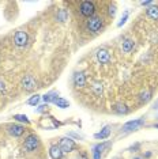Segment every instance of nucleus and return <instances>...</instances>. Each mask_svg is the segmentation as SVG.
Wrapping results in <instances>:
<instances>
[{
    "instance_id": "obj_1",
    "label": "nucleus",
    "mask_w": 158,
    "mask_h": 159,
    "mask_svg": "<svg viewBox=\"0 0 158 159\" xmlns=\"http://www.w3.org/2000/svg\"><path fill=\"white\" fill-rule=\"evenodd\" d=\"M142 125H145V118H138V120H132V121H128L123 125V131L124 132H132V131H136L139 129Z\"/></svg>"
},
{
    "instance_id": "obj_2",
    "label": "nucleus",
    "mask_w": 158,
    "mask_h": 159,
    "mask_svg": "<svg viewBox=\"0 0 158 159\" xmlns=\"http://www.w3.org/2000/svg\"><path fill=\"white\" fill-rule=\"evenodd\" d=\"M87 27L89 30L93 31V33H98L102 27V20L100 16H91L90 19L87 20Z\"/></svg>"
},
{
    "instance_id": "obj_3",
    "label": "nucleus",
    "mask_w": 158,
    "mask_h": 159,
    "mask_svg": "<svg viewBox=\"0 0 158 159\" xmlns=\"http://www.w3.org/2000/svg\"><path fill=\"white\" fill-rule=\"evenodd\" d=\"M81 14L83 16H93V14H94L95 11V6H94V3L93 2H82V4H81Z\"/></svg>"
},
{
    "instance_id": "obj_4",
    "label": "nucleus",
    "mask_w": 158,
    "mask_h": 159,
    "mask_svg": "<svg viewBox=\"0 0 158 159\" xmlns=\"http://www.w3.org/2000/svg\"><path fill=\"white\" fill-rule=\"evenodd\" d=\"M22 87L26 90V91H33V90L37 87V80L33 75H26L22 79Z\"/></svg>"
},
{
    "instance_id": "obj_5",
    "label": "nucleus",
    "mask_w": 158,
    "mask_h": 159,
    "mask_svg": "<svg viewBox=\"0 0 158 159\" xmlns=\"http://www.w3.org/2000/svg\"><path fill=\"white\" fill-rule=\"evenodd\" d=\"M23 147H25V150H26V151H29V152L34 151L35 148L38 147V137L35 135L27 136L26 140H25V143H23Z\"/></svg>"
},
{
    "instance_id": "obj_6",
    "label": "nucleus",
    "mask_w": 158,
    "mask_h": 159,
    "mask_svg": "<svg viewBox=\"0 0 158 159\" xmlns=\"http://www.w3.org/2000/svg\"><path fill=\"white\" fill-rule=\"evenodd\" d=\"M60 148H62L63 152H71V151H74L75 148V142L72 139H70V137H63L62 140H60Z\"/></svg>"
},
{
    "instance_id": "obj_7",
    "label": "nucleus",
    "mask_w": 158,
    "mask_h": 159,
    "mask_svg": "<svg viewBox=\"0 0 158 159\" xmlns=\"http://www.w3.org/2000/svg\"><path fill=\"white\" fill-rule=\"evenodd\" d=\"M27 39H29V37L25 31H16V34L14 35V42H15V45L19 46V48L27 44Z\"/></svg>"
},
{
    "instance_id": "obj_8",
    "label": "nucleus",
    "mask_w": 158,
    "mask_h": 159,
    "mask_svg": "<svg viewBox=\"0 0 158 159\" xmlns=\"http://www.w3.org/2000/svg\"><path fill=\"white\" fill-rule=\"evenodd\" d=\"M97 59H98V61L101 64H105L109 61L110 56H109V52H108L106 49H100L98 52H97Z\"/></svg>"
},
{
    "instance_id": "obj_9",
    "label": "nucleus",
    "mask_w": 158,
    "mask_h": 159,
    "mask_svg": "<svg viewBox=\"0 0 158 159\" xmlns=\"http://www.w3.org/2000/svg\"><path fill=\"white\" fill-rule=\"evenodd\" d=\"M49 155L52 159H62L63 158V151L59 146H52L49 148Z\"/></svg>"
},
{
    "instance_id": "obj_10",
    "label": "nucleus",
    "mask_w": 158,
    "mask_h": 159,
    "mask_svg": "<svg viewBox=\"0 0 158 159\" xmlns=\"http://www.w3.org/2000/svg\"><path fill=\"white\" fill-rule=\"evenodd\" d=\"M74 83L77 87H83L86 84V78L85 75L82 74V72H77V74L74 75Z\"/></svg>"
},
{
    "instance_id": "obj_11",
    "label": "nucleus",
    "mask_w": 158,
    "mask_h": 159,
    "mask_svg": "<svg viewBox=\"0 0 158 159\" xmlns=\"http://www.w3.org/2000/svg\"><path fill=\"white\" fill-rule=\"evenodd\" d=\"M23 132H25V128L22 125H12V126H10V133H11L12 136H22L23 135Z\"/></svg>"
},
{
    "instance_id": "obj_12",
    "label": "nucleus",
    "mask_w": 158,
    "mask_h": 159,
    "mask_svg": "<svg viewBox=\"0 0 158 159\" xmlns=\"http://www.w3.org/2000/svg\"><path fill=\"white\" fill-rule=\"evenodd\" d=\"M147 16L150 18V19H158V6L156 4H151L147 8Z\"/></svg>"
},
{
    "instance_id": "obj_13",
    "label": "nucleus",
    "mask_w": 158,
    "mask_h": 159,
    "mask_svg": "<svg viewBox=\"0 0 158 159\" xmlns=\"http://www.w3.org/2000/svg\"><path fill=\"white\" fill-rule=\"evenodd\" d=\"M109 135H110V128H109V126H105V128H104L101 132L95 133L94 137H95V139H101V140H104V139H108V137H109Z\"/></svg>"
},
{
    "instance_id": "obj_14",
    "label": "nucleus",
    "mask_w": 158,
    "mask_h": 159,
    "mask_svg": "<svg viewBox=\"0 0 158 159\" xmlns=\"http://www.w3.org/2000/svg\"><path fill=\"white\" fill-rule=\"evenodd\" d=\"M53 103H55L57 107H60V109H66V107L70 106V102L64 98H60V97H57V98L53 101Z\"/></svg>"
},
{
    "instance_id": "obj_15",
    "label": "nucleus",
    "mask_w": 158,
    "mask_h": 159,
    "mask_svg": "<svg viewBox=\"0 0 158 159\" xmlns=\"http://www.w3.org/2000/svg\"><path fill=\"white\" fill-rule=\"evenodd\" d=\"M104 147H105L104 144H97V146L93 148V159H101V151Z\"/></svg>"
},
{
    "instance_id": "obj_16",
    "label": "nucleus",
    "mask_w": 158,
    "mask_h": 159,
    "mask_svg": "<svg viewBox=\"0 0 158 159\" xmlns=\"http://www.w3.org/2000/svg\"><path fill=\"white\" fill-rule=\"evenodd\" d=\"M121 48H123V52H125V53L131 52V49L134 48V41H132V39H125L123 42V45H121Z\"/></svg>"
},
{
    "instance_id": "obj_17",
    "label": "nucleus",
    "mask_w": 158,
    "mask_h": 159,
    "mask_svg": "<svg viewBox=\"0 0 158 159\" xmlns=\"http://www.w3.org/2000/svg\"><path fill=\"white\" fill-rule=\"evenodd\" d=\"M113 110L116 111L117 114H125L128 111V109H127V106L125 105H121V103H117L116 106L113 107Z\"/></svg>"
},
{
    "instance_id": "obj_18",
    "label": "nucleus",
    "mask_w": 158,
    "mask_h": 159,
    "mask_svg": "<svg viewBox=\"0 0 158 159\" xmlns=\"http://www.w3.org/2000/svg\"><path fill=\"white\" fill-rule=\"evenodd\" d=\"M42 98H44V101H45L46 103H48V102H53V101H55V99L57 98V93H55V91H51V93L45 94V95L42 97Z\"/></svg>"
},
{
    "instance_id": "obj_19",
    "label": "nucleus",
    "mask_w": 158,
    "mask_h": 159,
    "mask_svg": "<svg viewBox=\"0 0 158 159\" xmlns=\"http://www.w3.org/2000/svg\"><path fill=\"white\" fill-rule=\"evenodd\" d=\"M67 11L66 10H60L59 14H57V20H60V22H66L67 20Z\"/></svg>"
},
{
    "instance_id": "obj_20",
    "label": "nucleus",
    "mask_w": 158,
    "mask_h": 159,
    "mask_svg": "<svg viewBox=\"0 0 158 159\" xmlns=\"http://www.w3.org/2000/svg\"><path fill=\"white\" fill-rule=\"evenodd\" d=\"M40 98H41V97H40L38 94H35V95H33L30 99L27 101V105H31V106H35V105H38V102H40Z\"/></svg>"
},
{
    "instance_id": "obj_21",
    "label": "nucleus",
    "mask_w": 158,
    "mask_h": 159,
    "mask_svg": "<svg viewBox=\"0 0 158 159\" xmlns=\"http://www.w3.org/2000/svg\"><path fill=\"white\" fill-rule=\"evenodd\" d=\"M14 118H15L16 121L26 122V124H29V122H30V120L27 118V116H25V114H15V116H14Z\"/></svg>"
},
{
    "instance_id": "obj_22",
    "label": "nucleus",
    "mask_w": 158,
    "mask_h": 159,
    "mask_svg": "<svg viewBox=\"0 0 158 159\" xmlns=\"http://www.w3.org/2000/svg\"><path fill=\"white\" fill-rule=\"evenodd\" d=\"M150 98H151V93L150 91H145V93L141 94V101L142 102H147Z\"/></svg>"
},
{
    "instance_id": "obj_23",
    "label": "nucleus",
    "mask_w": 158,
    "mask_h": 159,
    "mask_svg": "<svg viewBox=\"0 0 158 159\" xmlns=\"http://www.w3.org/2000/svg\"><path fill=\"white\" fill-rule=\"evenodd\" d=\"M93 91H94L97 95H101V93H102V86L100 84V83H95V84L93 86Z\"/></svg>"
},
{
    "instance_id": "obj_24",
    "label": "nucleus",
    "mask_w": 158,
    "mask_h": 159,
    "mask_svg": "<svg viewBox=\"0 0 158 159\" xmlns=\"http://www.w3.org/2000/svg\"><path fill=\"white\" fill-rule=\"evenodd\" d=\"M127 19H128V11H125V12H124V15L121 16V20L117 23V26H118V27H121L125 22H127Z\"/></svg>"
},
{
    "instance_id": "obj_25",
    "label": "nucleus",
    "mask_w": 158,
    "mask_h": 159,
    "mask_svg": "<svg viewBox=\"0 0 158 159\" xmlns=\"http://www.w3.org/2000/svg\"><path fill=\"white\" fill-rule=\"evenodd\" d=\"M46 109H48V103H45V105H41V106H38L37 111H38V113H41V111H44V110H46Z\"/></svg>"
},
{
    "instance_id": "obj_26",
    "label": "nucleus",
    "mask_w": 158,
    "mask_h": 159,
    "mask_svg": "<svg viewBox=\"0 0 158 159\" xmlns=\"http://www.w3.org/2000/svg\"><path fill=\"white\" fill-rule=\"evenodd\" d=\"M6 91V87H4V83H3V80H0V95H2L3 93Z\"/></svg>"
},
{
    "instance_id": "obj_27",
    "label": "nucleus",
    "mask_w": 158,
    "mask_h": 159,
    "mask_svg": "<svg viewBox=\"0 0 158 159\" xmlns=\"http://www.w3.org/2000/svg\"><path fill=\"white\" fill-rule=\"evenodd\" d=\"M114 12H116V10H114V7H110V8H109V14H110V15H114Z\"/></svg>"
},
{
    "instance_id": "obj_28",
    "label": "nucleus",
    "mask_w": 158,
    "mask_h": 159,
    "mask_svg": "<svg viewBox=\"0 0 158 159\" xmlns=\"http://www.w3.org/2000/svg\"><path fill=\"white\" fill-rule=\"evenodd\" d=\"M142 6H151V2H142Z\"/></svg>"
},
{
    "instance_id": "obj_29",
    "label": "nucleus",
    "mask_w": 158,
    "mask_h": 159,
    "mask_svg": "<svg viewBox=\"0 0 158 159\" xmlns=\"http://www.w3.org/2000/svg\"><path fill=\"white\" fill-rule=\"evenodd\" d=\"M82 159H87V158H86V155H82Z\"/></svg>"
},
{
    "instance_id": "obj_30",
    "label": "nucleus",
    "mask_w": 158,
    "mask_h": 159,
    "mask_svg": "<svg viewBox=\"0 0 158 159\" xmlns=\"http://www.w3.org/2000/svg\"><path fill=\"white\" fill-rule=\"evenodd\" d=\"M154 126H156V128H158V124H154Z\"/></svg>"
},
{
    "instance_id": "obj_31",
    "label": "nucleus",
    "mask_w": 158,
    "mask_h": 159,
    "mask_svg": "<svg viewBox=\"0 0 158 159\" xmlns=\"http://www.w3.org/2000/svg\"><path fill=\"white\" fill-rule=\"evenodd\" d=\"M134 159H141V158H134Z\"/></svg>"
}]
</instances>
